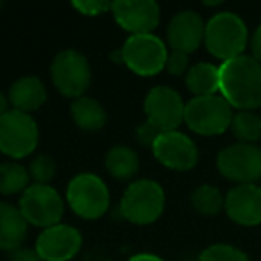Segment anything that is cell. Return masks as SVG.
<instances>
[{
  "label": "cell",
  "instance_id": "9c48e42d",
  "mask_svg": "<svg viewBox=\"0 0 261 261\" xmlns=\"http://www.w3.org/2000/svg\"><path fill=\"white\" fill-rule=\"evenodd\" d=\"M18 210L27 224L48 229L61 224L65 200L50 185H31L20 197Z\"/></svg>",
  "mask_w": 261,
  "mask_h": 261
},
{
  "label": "cell",
  "instance_id": "8fae6325",
  "mask_svg": "<svg viewBox=\"0 0 261 261\" xmlns=\"http://www.w3.org/2000/svg\"><path fill=\"white\" fill-rule=\"evenodd\" d=\"M185 108L182 97L170 86L152 88L143 102L147 122L160 133L177 130V127L185 122Z\"/></svg>",
  "mask_w": 261,
  "mask_h": 261
},
{
  "label": "cell",
  "instance_id": "7a4b0ae2",
  "mask_svg": "<svg viewBox=\"0 0 261 261\" xmlns=\"http://www.w3.org/2000/svg\"><path fill=\"white\" fill-rule=\"evenodd\" d=\"M249 43V31L236 13L222 11L213 15L206 23L204 45L213 58L222 63L243 56Z\"/></svg>",
  "mask_w": 261,
  "mask_h": 261
},
{
  "label": "cell",
  "instance_id": "6da1fadb",
  "mask_svg": "<svg viewBox=\"0 0 261 261\" xmlns=\"http://www.w3.org/2000/svg\"><path fill=\"white\" fill-rule=\"evenodd\" d=\"M220 95L238 111L261 108V63L247 54L222 63Z\"/></svg>",
  "mask_w": 261,
  "mask_h": 261
},
{
  "label": "cell",
  "instance_id": "d6986e66",
  "mask_svg": "<svg viewBox=\"0 0 261 261\" xmlns=\"http://www.w3.org/2000/svg\"><path fill=\"white\" fill-rule=\"evenodd\" d=\"M70 115L79 129L86 133H97L108 122V113L104 106L93 97H79L70 106Z\"/></svg>",
  "mask_w": 261,
  "mask_h": 261
},
{
  "label": "cell",
  "instance_id": "277c9868",
  "mask_svg": "<svg viewBox=\"0 0 261 261\" xmlns=\"http://www.w3.org/2000/svg\"><path fill=\"white\" fill-rule=\"evenodd\" d=\"M66 202L77 217L84 220H97L108 213L111 195L102 177L93 172H83L66 186Z\"/></svg>",
  "mask_w": 261,
  "mask_h": 261
},
{
  "label": "cell",
  "instance_id": "d6a6232c",
  "mask_svg": "<svg viewBox=\"0 0 261 261\" xmlns=\"http://www.w3.org/2000/svg\"><path fill=\"white\" fill-rule=\"evenodd\" d=\"M8 111H9V98H8V95H4L0 91V118Z\"/></svg>",
  "mask_w": 261,
  "mask_h": 261
},
{
  "label": "cell",
  "instance_id": "484cf974",
  "mask_svg": "<svg viewBox=\"0 0 261 261\" xmlns=\"http://www.w3.org/2000/svg\"><path fill=\"white\" fill-rule=\"evenodd\" d=\"M29 177L34 181V185H50V181L56 177V161L48 154H38L29 165Z\"/></svg>",
  "mask_w": 261,
  "mask_h": 261
},
{
  "label": "cell",
  "instance_id": "ba28073f",
  "mask_svg": "<svg viewBox=\"0 0 261 261\" xmlns=\"http://www.w3.org/2000/svg\"><path fill=\"white\" fill-rule=\"evenodd\" d=\"M50 79L56 90L68 98L84 97L91 83V66L88 58L75 48L61 50L50 65Z\"/></svg>",
  "mask_w": 261,
  "mask_h": 261
},
{
  "label": "cell",
  "instance_id": "d4e9b609",
  "mask_svg": "<svg viewBox=\"0 0 261 261\" xmlns=\"http://www.w3.org/2000/svg\"><path fill=\"white\" fill-rule=\"evenodd\" d=\"M197 261H250L242 249L229 243H215L199 254Z\"/></svg>",
  "mask_w": 261,
  "mask_h": 261
},
{
  "label": "cell",
  "instance_id": "30bf717a",
  "mask_svg": "<svg viewBox=\"0 0 261 261\" xmlns=\"http://www.w3.org/2000/svg\"><path fill=\"white\" fill-rule=\"evenodd\" d=\"M222 177L236 185H256L261 179V147L254 143H232L217 156Z\"/></svg>",
  "mask_w": 261,
  "mask_h": 261
},
{
  "label": "cell",
  "instance_id": "f546056e",
  "mask_svg": "<svg viewBox=\"0 0 261 261\" xmlns=\"http://www.w3.org/2000/svg\"><path fill=\"white\" fill-rule=\"evenodd\" d=\"M11 261H43L40 257V254L34 249H22L20 247L18 250L11 254Z\"/></svg>",
  "mask_w": 261,
  "mask_h": 261
},
{
  "label": "cell",
  "instance_id": "5bb4252c",
  "mask_svg": "<svg viewBox=\"0 0 261 261\" xmlns=\"http://www.w3.org/2000/svg\"><path fill=\"white\" fill-rule=\"evenodd\" d=\"M83 247V234L73 225L58 224L38 234L34 250L43 261H70Z\"/></svg>",
  "mask_w": 261,
  "mask_h": 261
},
{
  "label": "cell",
  "instance_id": "3957f363",
  "mask_svg": "<svg viewBox=\"0 0 261 261\" xmlns=\"http://www.w3.org/2000/svg\"><path fill=\"white\" fill-rule=\"evenodd\" d=\"M165 211V192L160 182L140 179L130 182L120 200V213L136 225L154 224Z\"/></svg>",
  "mask_w": 261,
  "mask_h": 261
},
{
  "label": "cell",
  "instance_id": "cb8c5ba5",
  "mask_svg": "<svg viewBox=\"0 0 261 261\" xmlns=\"http://www.w3.org/2000/svg\"><path fill=\"white\" fill-rule=\"evenodd\" d=\"M193 210L200 215L206 217H215L218 215L225 206V197L222 195V192L217 186L211 185H200L199 188L193 190L192 197H190Z\"/></svg>",
  "mask_w": 261,
  "mask_h": 261
},
{
  "label": "cell",
  "instance_id": "603a6c76",
  "mask_svg": "<svg viewBox=\"0 0 261 261\" xmlns=\"http://www.w3.org/2000/svg\"><path fill=\"white\" fill-rule=\"evenodd\" d=\"M229 129L240 143L256 145V142L261 140V116L256 111H236Z\"/></svg>",
  "mask_w": 261,
  "mask_h": 261
},
{
  "label": "cell",
  "instance_id": "7c38bea8",
  "mask_svg": "<svg viewBox=\"0 0 261 261\" xmlns=\"http://www.w3.org/2000/svg\"><path fill=\"white\" fill-rule=\"evenodd\" d=\"M152 154L163 167L177 172H188L199 163L195 142L181 130L161 133L152 145Z\"/></svg>",
  "mask_w": 261,
  "mask_h": 261
},
{
  "label": "cell",
  "instance_id": "52a82bcc",
  "mask_svg": "<svg viewBox=\"0 0 261 261\" xmlns=\"http://www.w3.org/2000/svg\"><path fill=\"white\" fill-rule=\"evenodd\" d=\"M40 129L31 115L9 109L0 118V152L13 160H22L36 150Z\"/></svg>",
  "mask_w": 261,
  "mask_h": 261
},
{
  "label": "cell",
  "instance_id": "1f68e13d",
  "mask_svg": "<svg viewBox=\"0 0 261 261\" xmlns=\"http://www.w3.org/2000/svg\"><path fill=\"white\" fill-rule=\"evenodd\" d=\"M129 261H165V259L160 256H156V254L142 252V254H135V256H130Z\"/></svg>",
  "mask_w": 261,
  "mask_h": 261
},
{
  "label": "cell",
  "instance_id": "5b68a950",
  "mask_svg": "<svg viewBox=\"0 0 261 261\" xmlns=\"http://www.w3.org/2000/svg\"><path fill=\"white\" fill-rule=\"evenodd\" d=\"M232 108L220 93L193 97L186 102L185 123L200 136H218L231 127Z\"/></svg>",
  "mask_w": 261,
  "mask_h": 261
},
{
  "label": "cell",
  "instance_id": "4dcf8cb0",
  "mask_svg": "<svg viewBox=\"0 0 261 261\" xmlns=\"http://www.w3.org/2000/svg\"><path fill=\"white\" fill-rule=\"evenodd\" d=\"M250 52H252V58L257 63H261V23L257 25V29L254 31L252 38H250Z\"/></svg>",
  "mask_w": 261,
  "mask_h": 261
},
{
  "label": "cell",
  "instance_id": "4316f807",
  "mask_svg": "<svg viewBox=\"0 0 261 261\" xmlns=\"http://www.w3.org/2000/svg\"><path fill=\"white\" fill-rule=\"evenodd\" d=\"M111 4L113 2H104V0H75L72 2V8L84 16H98L111 11Z\"/></svg>",
  "mask_w": 261,
  "mask_h": 261
},
{
  "label": "cell",
  "instance_id": "ac0fdd59",
  "mask_svg": "<svg viewBox=\"0 0 261 261\" xmlns=\"http://www.w3.org/2000/svg\"><path fill=\"white\" fill-rule=\"evenodd\" d=\"M27 234V222L18 206L0 200V250H18Z\"/></svg>",
  "mask_w": 261,
  "mask_h": 261
},
{
  "label": "cell",
  "instance_id": "83f0119b",
  "mask_svg": "<svg viewBox=\"0 0 261 261\" xmlns=\"http://www.w3.org/2000/svg\"><path fill=\"white\" fill-rule=\"evenodd\" d=\"M165 70H167L170 75H186L190 70V56L182 54V52H175L170 50L167 58V65H165Z\"/></svg>",
  "mask_w": 261,
  "mask_h": 261
},
{
  "label": "cell",
  "instance_id": "ffe728a7",
  "mask_svg": "<svg viewBox=\"0 0 261 261\" xmlns=\"http://www.w3.org/2000/svg\"><path fill=\"white\" fill-rule=\"evenodd\" d=\"M186 86L195 97L220 93V66L213 63H197L186 73Z\"/></svg>",
  "mask_w": 261,
  "mask_h": 261
},
{
  "label": "cell",
  "instance_id": "4fadbf2b",
  "mask_svg": "<svg viewBox=\"0 0 261 261\" xmlns=\"http://www.w3.org/2000/svg\"><path fill=\"white\" fill-rule=\"evenodd\" d=\"M115 22L123 31L136 34H152L160 23L161 9L154 0H116L111 4Z\"/></svg>",
  "mask_w": 261,
  "mask_h": 261
},
{
  "label": "cell",
  "instance_id": "2e32d148",
  "mask_svg": "<svg viewBox=\"0 0 261 261\" xmlns=\"http://www.w3.org/2000/svg\"><path fill=\"white\" fill-rule=\"evenodd\" d=\"M234 224L254 227L261 224V188L257 185H236L225 195L224 206Z\"/></svg>",
  "mask_w": 261,
  "mask_h": 261
},
{
  "label": "cell",
  "instance_id": "9a60e30c",
  "mask_svg": "<svg viewBox=\"0 0 261 261\" xmlns=\"http://www.w3.org/2000/svg\"><path fill=\"white\" fill-rule=\"evenodd\" d=\"M206 23L195 11H181L174 15L167 27V43L172 50L192 54L204 43Z\"/></svg>",
  "mask_w": 261,
  "mask_h": 261
},
{
  "label": "cell",
  "instance_id": "44dd1931",
  "mask_svg": "<svg viewBox=\"0 0 261 261\" xmlns=\"http://www.w3.org/2000/svg\"><path fill=\"white\" fill-rule=\"evenodd\" d=\"M106 170L118 181H127L133 179L140 170V158L135 149L127 145L111 147L106 154Z\"/></svg>",
  "mask_w": 261,
  "mask_h": 261
},
{
  "label": "cell",
  "instance_id": "7402d4cb",
  "mask_svg": "<svg viewBox=\"0 0 261 261\" xmlns=\"http://www.w3.org/2000/svg\"><path fill=\"white\" fill-rule=\"evenodd\" d=\"M29 170L16 161L0 163V195H16L29 188Z\"/></svg>",
  "mask_w": 261,
  "mask_h": 261
},
{
  "label": "cell",
  "instance_id": "8992f818",
  "mask_svg": "<svg viewBox=\"0 0 261 261\" xmlns=\"http://www.w3.org/2000/svg\"><path fill=\"white\" fill-rule=\"evenodd\" d=\"M122 65L136 75L152 77L163 72L168 58V47L156 34H136L123 43Z\"/></svg>",
  "mask_w": 261,
  "mask_h": 261
},
{
  "label": "cell",
  "instance_id": "e0dca14e",
  "mask_svg": "<svg viewBox=\"0 0 261 261\" xmlns=\"http://www.w3.org/2000/svg\"><path fill=\"white\" fill-rule=\"evenodd\" d=\"M8 98L13 109L29 115L31 111H36L47 102V88L40 77L25 75L11 84L8 91Z\"/></svg>",
  "mask_w": 261,
  "mask_h": 261
},
{
  "label": "cell",
  "instance_id": "f1b7e54d",
  "mask_svg": "<svg viewBox=\"0 0 261 261\" xmlns=\"http://www.w3.org/2000/svg\"><path fill=\"white\" fill-rule=\"evenodd\" d=\"M160 135H161L160 130H158L154 125H150L147 120L142 123V125H138V129H136V140H138L142 145L150 147V149H152L154 142H156V138Z\"/></svg>",
  "mask_w": 261,
  "mask_h": 261
}]
</instances>
